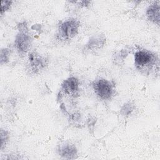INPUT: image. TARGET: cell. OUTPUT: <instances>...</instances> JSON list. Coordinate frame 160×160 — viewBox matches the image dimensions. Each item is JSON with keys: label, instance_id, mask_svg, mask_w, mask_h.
<instances>
[{"label": "cell", "instance_id": "7c38bea8", "mask_svg": "<svg viewBox=\"0 0 160 160\" xmlns=\"http://www.w3.org/2000/svg\"><path fill=\"white\" fill-rule=\"evenodd\" d=\"M12 3V1H2L1 4V13L2 14V12L7 9H8Z\"/></svg>", "mask_w": 160, "mask_h": 160}, {"label": "cell", "instance_id": "52a82bcc", "mask_svg": "<svg viewBox=\"0 0 160 160\" xmlns=\"http://www.w3.org/2000/svg\"><path fill=\"white\" fill-rule=\"evenodd\" d=\"M59 154L66 159H74L76 158L77 154L76 148L74 146L66 144L61 147L59 149Z\"/></svg>", "mask_w": 160, "mask_h": 160}, {"label": "cell", "instance_id": "ba28073f", "mask_svg": "<svg viewBox=\"0 0 160 160\" xmlns=\"http://www.w3.org/2000/svg\"><path fill=\"white\" fill-rule=\"evenodd\" d=\"M30 64L34 70H38L45 65V60L36 53H31L29 56Z\"/></svg>", "mask_w": 160, "mask_h": 160}, {"label": "cell", "instance_id": "9c48e42d", "mask_svg": "<svg viewBox=\"0 0 160 160\" xmlns=\"http://www.w3.org/2000/svg\"><path fill=\"white\" fill-rule=\"evenodd\" d=\"M104 39L101 38L100 37L98 38H91L88 44V46L89 48H100L101 46H102L104 44Z\"/></svg>", "mask_w": 160, "mask_h": 160}, {"label": "cell", "instance_id": "277c9868", "mask_svg": "<svg viewBox=\"0 0 160 160\" xmlns=\"http://www.w3.org/2000/svg\"><path fill=\"white\" fill-rule=\"evenodd\" d=\"M153 60V55L146 51H138L135 53L134 61L137 66L142 68L149 65Z\"/></svg>", "mask_w": 160, "mask_h": 160}, {"label": "cell", "instance_id": "6da1fadb", "mask_svg": "<svg viewBox=\"0 0 160 160\" xmlns=\"http://www.w3.org/2000/svg\"><path fill=\"white\" fill-rule=\"evenodd\" d=\"M96 94L102 99H108L112 94L113 88L111 83L106 79H99L93 85Z\"/></svg>", "mask_w": 160, "mask_h": 160}, {"label": "cell", "instance_id": "7a4b0ae2", "mask_svg": "<svg viewBox=\"0 0 160 160\" xmlns=\"http://www.w3.org/2000/svg\"><path fill=\"white\" fill-rule=\"evenodd\" d=\"M79 26V23L76 20H67L60 25L59 34L65 39L71 38L77 34Z\"/></svg>", "mask_w": 160, "mask_h": 160}, {"label": "cell", "instance_id": "5b68a950", "mask_svg": "<svg viewBox=\"0 0 160 160\" xmlns=\"http://www.w3.org/2000/svg\"><path fill=\"white\" fill-rule=\"evenodd\" d=\"M62 88L66 94L75 95L79 89V81L74 77L69 78L64 81Z\"/></svg>", "mask_w": 160, "mask_h": 160}, {"label": "cell", "instance_id": "3957f363", "mask_svg": "<svg viewBox=\"0 0 160 160\" xmlns=\"http://www.w3.org/2000/svg\"><path fill=\"white\" fill-rule=\"evenodd\" d=\"M19 32L15 40V44L19 51L26 52L28 50L31 44V38L28 33L26 26L21 25Z\"/></svg>", "mask_w": 160, "mask_h": 160}, {"label": "cell", "instance_id": "30bf717a", "mask_svg": "<svg viewBox=\"0 0 160 160\" xmlns=\"http://www.w3.org/2000/svg\"><path fill=\"white\" fill-rule=\"evenodd\" d=\"M9 51L8 49H2L1 51V62L6 63L8 61Z\"/></svg>", "mask_w": 160, "mask_h": 160}, {"label": "cell", "instance_id": "4fadbf2b", "mask_svg": "<svg viewBox=\"0 0 160 160\" xmlns=\"http://www.w3.org/2000/svg\"><path fill=\"white\" fill-rule=\"evenodd\" d=\"M8 138V132L1 129V148H2V146L6 143V141H7Z\"/></svg>", "mask_w": 160, "mask_h": 160}, {"label": "cell", "instance_id": "8992f818", "mask_svg": "<svg viewBox=\"0 0 160 160\" xmlns=\"http://www.w3.org/2000/svg\"><path fill=\"white\" fill-rule=\"evenodd\" d=\"M159 2H155L151 4L146 11L148 18L153 22L159 24Z\"/></svg>", "mask_w": 160, "mask_h": 160}, {"label": "cell", "instance_id": "8fae6325", "mask_svg": "<svg viewBox=\"0 0 160 160\" xmlns=\"http://www.w3.org/2000/svg\"><path fill=\"white\" fill-rule=\"evenodd\" d=\"M132 106L130 103H127L124 105V106L121 109V111L123 114L125 115H128L132 111Z\"/></svg>", "mask_w": 160, "mask_h": 160}]
</instances>
